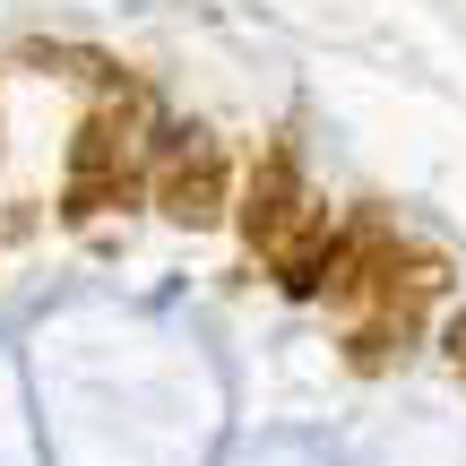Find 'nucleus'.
I'll return each mask as SVG.
<instances>
[{
    "label": "nucleus",
    "instance_id": "obj_1",
    "mask_svg": "<svg viewBox=\"0 0 466 466\" xmlns=\"http://www.w3.org/2000/svg\"><path fill=\"white\" fill-rule=\"evenodd\" d=\"M138 86L121 78L96 113L78 121V147H69V182H61V225H96L104 208H130L147 190V138H138Z\"/></svg>",
    "mask_w": 466,
    "mask_h": 466
},
{
    "label": "nucleus",
    "instance_id": "obj_2",
    "mask_svg": "<svg viewBox=\"0 0 466 466\" xmlns=\"http://www.w3.org/2000/svg\"><path fill=\"white\" fill-rule=\"evenodd\" d=\"M147 199L165 208L173 225H217L225 208H233V165H225V147L190 121V130H165L147 147Z\"/></svg>",
    "mask_w": 466,
    "mask_h": 466
},
{
    "label": "nucleus",
    "instance_id": "obj_3",
    "mask_svg": "<svg viewBox=\"0 0 466 466\" xmlns=\"http://www.w3.org/2000/svg\"><path fill=\"white\" fill-rule=\"evenodd\" d=\"M319 217V199H311V182H302V165H294V147H259V165H250V182L233 190V225H242V242H250V259H277L285 242H294L302 225Z\"/></svg>",
    "mask_w": 466,
    "mask_h": 466
},
{
    "label": "nucleus",
    "instance_id": "obj_4",
    "mask_svg": "<svg viewBox=\"0 0 466 466\" xmlns=\"http://www.w3.org/2000/svg\"><path fill=\"white\" fill-rule=\"evenodd\" d=\"M441 363H450L458 380H466V311H450V319H441Z\"/></svg>",
    "mask_w": 466,
    "mask_h": 466
}]
</instances>
